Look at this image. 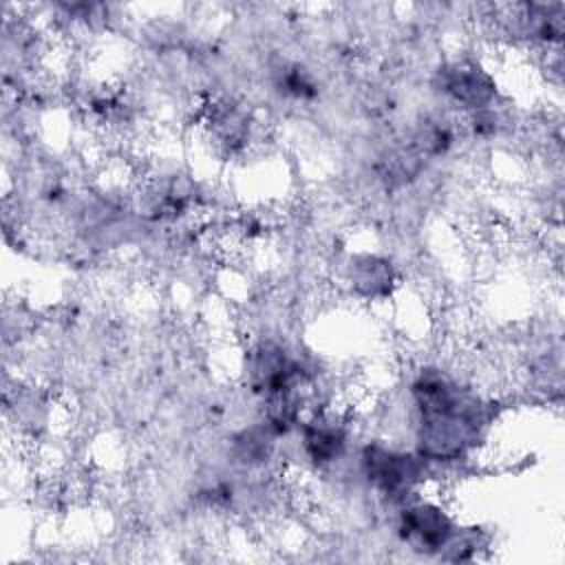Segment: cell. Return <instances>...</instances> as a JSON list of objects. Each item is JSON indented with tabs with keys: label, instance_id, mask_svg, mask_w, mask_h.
<instances>
[{
	"label": "cell",
	"instance_id": "obj_1",
	"mask_svg": "<svg viewBox=\"0 0 565 565\" xmlns=\"http://www.w3.org/2000/svg\"><path fill=\"white\" fill-rule=\"evenodd\" d=\"M408 395L415 415V452L424 461L463 459L483 437L492 406L439 366H422Z\"/></svg>",
	"mask_w": 565,
	"mask_h": 565
},
{
	"label": "cell",
	"instance_id": "obj_6",
	"mask_svg": "<svg viewBox=\"0 0 565 565\" xmlns=\"http://www.w3.org/2000/svg\"><path fill=\"white\" fill-rule=\"evenodd\" d=\"M347 280L358 296L366 300H380L391 296L395 274L391 260L375 254H358L349 258Z\"/></svg>",
	"mask_w": 565,
	"mask_h": 565
},
{
	"label": "cell",
	"instance_id": "obj_2",
	"mask_svg": "<svg viewBox=\"0 0 565 565\" xmlns=\"http://www.w3.org/2000/svg\"><path fill=\"white\" fill-rule=\"evenodd\" d=\"M360 472L375 494L399 505L417 492L426 477V461L417 452L369 441L360 448Z\"/></svg>",
	"mask_w": 565,
	"mask_h": 565
},
{
	"label": "cell",
	"instance_id": "obj_5",
	"mask_svg": "<svg viewBox=\"0 0 565 565\" xmlns=\"http://www.w3.org/2000/svg\"><path fill=\"white\" fill-rule=\"evenodd\" d=\"M298 430L302 455L313 468L338 463L349 448V424L340 413L318 411L307 422H300Z\"/></svg>",
	"mask_w": 565,
	"mask_h": 565
},
{
	"label": "cell",
	"instance_id": "obj_4",
	"mask_svg": "<svg viewBox=\"0 0 565 565\" xmlns=\"http://www.w3.org/2000/svg\"><path fill=\"white\" fill-rule=\"evenodd\" d=\"M433 86L455 106L477 113L492 108L497 99V79L475 60H450L435 71Z\"/></svg>",
	"mask_w": 565,
	"mask_h": 565
},
{
	"label": "cell",
	"instance_id": "obj_3",
	"mask_svg": "<svg viewBox=\"0 0 565 565\" xmlns=\"http://www.w3.org/2000/svg\"><path fill=\"white\" fill-rule=\"evenodd\" d=\"M461 525L435 499H422L417 492L399 503L397 536L399 541L422 556H444Z\"/></svg>",
	"mask_w": 565,
	"mask_h": 565
}]
</instances>
